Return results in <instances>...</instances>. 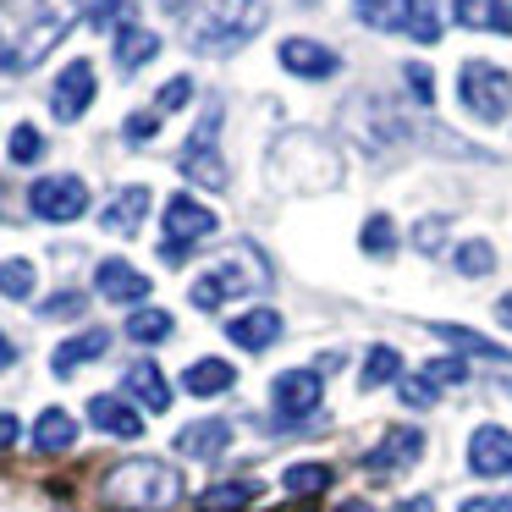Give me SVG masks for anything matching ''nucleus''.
<instances>
[{
	"mask_svg": "<svg viewBox=\"0 0 512 512\" xmlns=\"http://www.w3.org/2000/svg\"><path fill=\"white\" fill-rule=\"evenodd\" d=\"M182 496V474L160 457H127L105 474V501L127 512H160Z\"/></svg>",
	"mask_w": 512,
	"mask_h": 512,
	"instance_id": "1",
	"label": "nucleus"
},
{
	"mask_svg": "<svg viewBox=\"0 0 512 512\" xmlns=\"http://www.w3.org/2000/svg\"><path fill=\"white\" fill-rule=\"evenodd\" d=\"M265 23H270L265 0H210V6L193 17L188 39H193V50H199V56H204V50H210V56H226V50L248 45V39H254Z\"/></svg>",
	"mask_w": 512,
	"mask_h": 512,
	"instance_id": "2",
	"label": "nucleus"
},
{
	"mask_svg": "<svg viewBox=\"0 0 512 512\" xmlns=\"http://www.w3.org/2000/svg\"><path fill=\"white\" fill-rule=\"evenodd\" d=\"M72 23H78V0H39V17L23 28L17 50H0V67H6V72L39 67V61L50 56V45H56V39L67 34Z\"/></svg>",
	"mask_w": 512,
	"mask_h": 512,
	"instance_id": "3",
	"label": "nucleus"
},
{
	"mask_svg": "<svg viewBox=\"0 0 512 512\" xmlns=\"http://www.w3.org/2000/svg\"><path fill=\"white\" fill-rule=\"evenodd\" d=\"M457 94H463V111L479 122H501L512 111V72H501L496 61H463L457 72Z\"/></svg>",
	"mask_w": 512,
	"mask_h": 512,
	"instance_id": "4",
	"label": "nucleus"
},
{
	"mask_svg": "<svg viewBox=\"0 0 512 512\" xmlns=\"http://www.w3.org/2000/svg\"><path fill=\"white\" fill-rule=\"evenodd\" d=\"M182 171H188V182L215 188V193L232 182V177H226V160H221V105H210V111H204V122L193 127L188 149H182Z\"/></svg>",
	"mask_w": 512,
	"mask_h": 512,
	"instance_id": "5",
	"label": "nucleus"
},
{
	"mask_svg": "<svg viewBox=\"0 0 512 512\" xmlns=\"http://www.w3.org/2000/svg\"><path fill=\"white\" fill-rule=\"evenodd\" d=\"M215 210H204L193 193H177V199L166 204V221H160V232H166V243H160V254L177 265L182 254H188L193 243H204V237H215Z\"/></svg>",
	"mask_w": 512,
	"mask_h": 512,
	"instance_id": "6",
	"label": "nucleus"
},
{
	"mask_svg": "<svg viewBox=\"0 0 512 512\" xmlns=\"http://www.w3.org/2000/svg\"><path fill=\"white\" fill-rule=\"evenodd\" d=\"M28 210H34L39 221H50V226L78 221V215L89 210V182L72 177V171H61V177H39L34 188H28Z\"/></svg>",
	"mask_w": 512,
	"mask_h": 512,
	"instance_id": "7",
	"label": "nucleus"
},
{
	"mask_svg": "<svg viewBox=\"0 0 512 512\" xmlns=\"http://www.w3.org/2000/svg\"><path fill=\"white\" fill-rule=\"evenodd\" d=\"M325 386H320V369H287V375H276V386H270V402H276L281 419H309L314 408H320Z\"/></svg>",
	"mask_w": 512,
	"mask_h": 512,
	"instance_id": "8",
	"label": "nucleus"
},
{
	"mask_svg": "<svg viewBox=\"0 0 512 512\" xmlns=\"http://www.w3.org/2000/svg\"><path fill=\"white\" fill-rule=\"evenodd\" d=\"M276 61L292 78H309V83H325V78L342 72V56H336L331 45H320V39H287V45L276 50Z\"/></svg>",
	"mask_w": 512,
	"mask_h": 512,
	"instance_id": "9",
	"label": "nucleus"
},
{
	"mask_svg": "<svg viewBox=\"0 0 512 512\" xmlns=\"http://www.w3.org/2000/svg\"><path fill=\"white\" fill-rule=\"evenodd\" d=\"M89 105H94V67L89 61H67L56 89H50V111H56V122H78Z\"/></svg>",
	"mask_w": 512,
	"mask_h": 512,
	"instance_id": "10",
	"label": "nucleus"
},
{
	"mask_svg": "<svg viewBox=\"0 0 512 512\" xmlns=\"http://www.w3.org/2000/svg\"><path fill=\"white\" fill-rule=\"evenodd\" d=\"M468 468H474L479 479L512 474V430H501V424H479V430L468 435Z\"/></svg>",
	"mask_w": 512,
	"mask_h": 512,
	"instance_id": "11",
	"label": "nucleus"
},
{
	"mask_svg": "<svg viewBox=\"0 0 512 512\" xmlns=\"http://www.w3.org/2000/svg\"><path fill=\"white\" fill-rule=\"evenodd\" d=\"M419 457H424V435L408 430V424H397V430L380 435V446L364 457V468H369V474H397V468L419 463Z\"/></svg>",
	"mask_w": 512,
	"mask_h": 512,
	"instance_id": "12",
	"label": "nucleus"
},
{
	"mask_svg": "<svg viewBox=\"0 0 512 512\" xmlns=\"http://www.w3.org/2000/svg\"><path fill=\"white\" fill-rule=\"evenodd\" d=\"M94 287H100L105 303H144L149 298V276L133 270L127 259H105V265L94 270Z\"/></svg>",
	"mask_w": 512,
	"mask_h": 512,
	"instance_id": "13",
	"label": "nucleus"
},
{
	"mask_svg": "<svg viewBox=\"0 0 512 512\" xmlns=\"http://www.w3.org/2000/svg\"><path fill=\"white\" fill-rule=\"evenodd\" d=\"M127 397L138 402V408H149V413H166L171 408V380L160 375V364H149V358H138V364H127Z\"/></svg>",
	"mask_w": 512,
	"mask_h": 512,
	"instance_id": "14",
	"label": "nucleus"
},
{
	"mask_svg": "<svg viewBox=\"0 0 512 512\" xmlns=\"http://www.w3.org/2000/svg\"><path fill=\"white\" fill-rule=\"evenodd\" d=\"M243 287H248V270H237V259H221V265H210L193 281V303H199V309H221V303Z\"/></svg>",
	"mask_w": 512,
	"mask_h": 512,
	"instance_id": "15",
	"label": "nucleus"
},
{
	"mask_svg": "<svg viewBox=\"0 0 512 512\" xmlns=\"http://www.w3.org/2000/svg\"><path fill=\"white\" fill-rule=\"evenodd\" d=\"M226 336H232L243 353H265L281 336V314L276 309H248V314H237V320H226Z\"/></svg>",
	"mask_w": 512,
	"mask_h": 512,
	"instance_id": "16",
	"label": "nucleus"
},
{
	"mask_svg": "<svg viewBox=\"0 0 512 512\" xmlns=\"http://www.w3.org/2000/svg\"><path fill=\"white\" fill-rule=\"evenodd\" d=\"M89 419H94V430L116 435V441H138V435H144V419H138V408L127 397H94Z\"/></svg>",
	"mask_w": 512,
	"mask_h": 512,
	"instance_id": "17",
	"label": "nucleus"
},
{
	"mask_svg": "<svg viewBox=\"0 0 512 512\" xmlns=\"http://www.w3.org/2000/svg\"><path fill=\"white\" fill-rule=\"evenodd\" d=\"M226 446H232V424H226V419H199V424H188V430L177 435V452L182 457H199V463H215Z\"/></svg>",
	"mask_w": 512,
	"mask_h": 512,
	"instance_id": "18",
	"label": "nucleus"
},
{
	"mask_svg": "<svg viewBox=\"0 0 512 512\" xmlns=\"http://www.w3.org/2000/svg\"><path fill=\"white\" fill-rule=\"evenodd\" d=\"M105 353H111V331H100V325H94V331H83V336H72V342H61L56 358H50V369L67 380V375H78L83 364H94V358H105Z\"/></svg>",
	"mask_w": 512,
	"mask_h": 512,
	"instance_id": "19",
	"label": "nucleus"
},
{
	"mask_svg": "<svg viewBox=\"0 0 512 512\" xmlns=\"http://www.w3.org/2000/svg\"><path fill=\"white\" fill-rule=\"evenodd\" d=\"M34 446L45 457H61V452H72L78 446V419H72L67 408H45L34 419Z\"/></svg>",
	"mask_w": 512,
	"mask_h": 512,
	"instance_id": "20",
	"label": "nucleus"
},
{
	"mask_svg": "<svg viewBox=\"0 0 512 512\" xmlns=\"http://www.w3.org/2000/svg\"><path fill=\"white\" fill-rule=\"evenodd\" d=\"M144 215H149V188H122L100 210V226H105V232H116V237H133Z\"/></svg>",
	"mask_w": 512,
	"mask_h": 512,
	"instance_id": "21",
	"label": "nucleus"
},
{
	"mask_svg": "<svg viewBox=\"0 0 512 512\" xmlns=\"http://www.w3.org/2000/svg\"><path fill=\"white\" fill-rule=\"evenodd\" d=\"M182 386H188V397H221L237 386V369L226 358H199V364L182 369Z\"/></svg>",
	"mask_w": 512,
	"mask_h": 512,
	"instance_id": "22",
	"label": "nucleus"
},
{
	"mask_svg": "<svg viewBox=\"0 0 512 512\" xmlns=\"http://www.w3.org/2000/svg\"><path fill=\"white\" fill-rule=\"evenodd\" d=\"M452 17L463 28H490V34H512V6L507 0H452Z\"/></svg>",
	"mask_w": 512,
	"mask_h": 512,
	"instance_id": "23",
	"label": "nucleus"
},
{
	"mask_svg": "<svg viewBox=\"0 0 512 512\" xmlns=\"http://www.w3.org/2000/svg\"><path fill=\"white\" fill-rule=\"evenodd\" d=\"M358 23L380 28V34H397V28L413 23V12H419V0H353Z\"/></svg>",
	"mask_w": 512,
	"mask_h": 512,
	"instance_id": "24",
	"label": "nucleus"
},
{
	"mask_svg": "<svg viewBox=\"0 0 512 512\" xmlns=\"http://www.w3.org/2000/svg\"><path fill=\"white\" fill-rule=\"evenodd\" d=\"M259 501L254 479H221V485L199 490V512H248Z\"/></svg>",
	"mask_w": 512,
	"mask_h": 512,
	"instance_id": "25",
	"label": "nucleus"
},
{
	"mask_svg": "<svg viewBox=\"0 0 512 512\" xmlns=\"http://www.w3.org/2000/svg\"><path fill=\"white\" fill-rule=\"evenodd\" d=\"M111 56H116V67H122V72H138L144 61L160 56V34H149V28L133 23V28H122V34H116Z\"/></svg>",
	"mask_w": 512,
	"mask_h": 512,
	"instance_id": "26",
	"label": "nucleus"
},
{
	"mask_svg": "<svg viewBox=\"0 0 512 512\" xmlns=\"http://www.w3.org/2000/svg\"><path fill=\"white\" fill-rule=\"evenodd\" d=\"M430 331L441 336V342H452V347H463V353H474V358H490V364H512L507 347H496L490 336H479V331H463V325H446V320H435Z\"/></svg>",
	"mask_w": 512,
	"mask_h": 512,
	"instance_id": "27",
	"label": "nucleus"
},
{
	"mask_svg": "<svg viewBox=\"0 0 512 512\" xmlns=\"http://www.w3.org/2000/svg\"><path fill=\"white\" fill-rule=\"evenodd\" d=\"M281 485H287V496L309 501V496H325V490L336 485V474H331V463H292L287 474H281Z\"/></svg>",
	"mask_w": 512,
	"mask_h": 512,
	"instance_id": "28",
	"label": "nucleus"
},
{
	"mask_svg": "<svg viewBox=\"0 0 512 512\" xmlns=\"http://www.w3.org/2000/svg\"><path fill=\"white\" fill-rule=\"evenodd\" d=\"M397 375H402V353H397V347H369L358 386H364V391H375V386H391Z\"/></svg>",
	"mask_w": 512,
	"mask_h": 512,
	"instance_id": "29",
	"label": "nucleus"
},
{
	"mask_svg": "<svg viewBox=\"0 0 512 512\" xmlns=\"http://www.w3.org/2000/svg\"><path fill=\"white\" fill-rule=\"evenodd\" d=\"M34 287H39V270L28 265V259H0V298H34Z\"/></svg>",
	"mask_w": 512,
	"mask_h": 512,
	"instance_id": "30",
	"label": "nucleus"
},
{
	"mask_svg": "<svg viewBox=\"0 0 512 512\" xmlns=\"http://www.w3.org/2000/svg\"><path fill=\"white\" fill-rule=\"evenodd\" d=\"M358 243H364L369 259H391V254H397V226H391L386 215H369V221H364V237H358Z\"/></svg>",
	"mask_w": 512,
	"mask_h": 512,
	"instance_id": "31",
	"label": "nucleus"
},
{
	"mask_svg": "<svg viewBox=\"0 0 512 512\" xmlns=\"http://www.w3.org/2000/svg\"><path fill=\"white\" fill-rule=\"evenodd\" d=\"M171 331H177V325H171L166 309H138L133 320H127V336H133V342H166Z\"/></svg>",
	"mask_w": 512,
	"mask_h": 512,
	"instance_id": "32",
	"label": "nucleus"
},
{
	"mask_svg": "<svg viewBox=\"0 0 512 512\" xmlns=\"http://www.w3.org/2000/svg\"><path fill=\"white\" fill-rule=\"evenodd\" d=\"M452 259H457V270H463V276H490V270H496V248H490L485 237H474V243H463Z\"/></svg>",
	"mask_w": 512,
	"mask_h": 512,
	"instance_id": "33",
	"label": "nucleus"
},
{
	"mask_svg": "<svg viewBox=\"0 0 512 512\" xmlns=\"http://www.w3.org/2000/svg\"><path fill=\"white\" fill-rule=\"evenodd\" d=\"M6 149H12V160H17V166H34V160L39 155H45V138H39V127H17V133H12V144H6Z\"/></svg>",
	"mask_w": 512,
	"mask_h": 512,
	"instance_id": "34",
	"label": "nucleus"
},
{
	"mask_svg": "<svg viewBox=\"0 0 512 512\" xmlns=\"http://www.w3.org/2000/svg\"><path fill=\"white\" fill-rule=\"evenodd\" d=\"M424 380H430V386H463L468 364L463 358H430V364H424Z\"/></svg>",
	"mask_w": 512,
	"mask_h": 512,
	"instance_id": "35",
	"label": "nucleus"
},
{
	"mask_svg": "<svg viewBox=\"0 0 512 512\" xmlns=\"http://www.w3.org/2000/svg\"><path fill=\"white\" fill-rule=\"evenodd\" d=\"M94 28H116V34L133 28V0H100L94 6Z\"/></svg>",
	"mask_w": 512,
	"mask_h": 512,
	"instance_id": "36",
	"label": "nucleus"
},
{
	"mask_svg": "<svg viewBox=\"0 0 512 512\" xmlns=\"http://www.w3.org/2000/svg\"><path fill=\"white\" fill-rule=\"evenodd\" d=\"M408 34L419 39V45H435V39H441V12H435L430 0H419V12H413Z\"/></svg>",
	"mask_w": 512,
	"mask_h": 512,
	"instance_id": "37",
	"label": "nucleus"
},
{
	"mask_svg": "<svg viewBox=\"0 0 512 512\" xmlns=\"http://www.w3.org/2000/svg\"><path fill=\"white\" fill-rule=\"evenodd\" d=\"M155 133H160V111H133V116L122 122V138H127V144H149Z\"/></svg>",
	"mask_w": 512,
	"mask_h": 512,
	"instance_id": "38",
	"label": "nucleus"
},
{
	"mask_svg": "<svg viewBox=\"0 0 512 512\" xmlns=\"http://www.w3.org/2000/svg\"><path fill=\"white\" fill-rule=\"evenodd\" d=\"M402 78H408L413 100H419L424 111H430V105H435V78H430V67H419V61H408V67H402Z\"/></svg>",
	"mask_w": 512,
	"mask_h": 512,
	"instance_id": "39",
	"label": "nucleus"
},
{
	"mask_svg": "<svg viewBox=\"0 0 512 512\" xmlns=\"http://www.w3.org/2000/svg\"><path fill=\"white\" fill-rule=\"evenodd\" d=\"M193 100V78H171L166 89H160V100H155V111L166 116V111H182V105Z\"/></svg>",
	"mask_w": 512,
	"mask_h": 512,
	"instance_id": "40",
	"label": "nucleus"
},
{
	"mask_svg": "<svg viewBox=\"0 0 512 512\" xmlns=\"http://www.w3.org/2000/svg\"><path fill=\"white\" fill-rule=\"evenodd\" d=\"M45 320H72V314H83V292H56V298H45Z\"/></svg>",
	"mask_w": 512,
	"mask_h": 512,
	"instance_id": "41",
	"label": "nucleus"
},
{
	"mask_svg": "<svg viewBox=\"0 0 512 512\" xmlns=\"http://www.w3.org/2000/svg\"><path fill=\"white\" fill-rule=\"evenodd\" d=\"M435 391H441V386H430L424 375H408V380H402V402H408V408H430Z\"/></svg>",
	"mask_w": 512,
	"mask_h": 512,
	"instance_id": "42",
	"label": "nucleus"
},
{
	"mask_svg": "<svg viewBox=\"0 0 512 512\" xmlns=\"http://www.w3.org/2000/svg\"><path fill=\"white\" fill-rule=\"evenodd\" d=\"M457 512H512V496H474V501H463Z\"/></svg>",
	"mask_w": 512,
	"mask_h": 512,
	"instance_id": "43",
	"label": "nucleus"
},
{
	"mask_svg": "<svg viewBox=\"0 0 512 512\" xmlns=\"http://www.w3.org/2000/svg\"><path fill=\"white\" fill-rule=\"evenodd\" d=\"M441 232H446V221H419V232H413V243L430 254V248H441Z\"/></svg>",
	"mask_w": 512,
	"mask_h": 512,
	"instance_id": "44",
	"label": "nucleus"
},
{
	"mask_svg": "<svg viewBox=\"0 0 512 512\" xmlns=\"http://www.w3.org/2000/svg\"><path fill=\"white\" fill-rule=\"evenodd\" d=\"M17 435H23L17 413H0V452H6V446H17Z\"/></svg>",
	"mask_w": 512,
	"mask_h": 512,
	"instance_id": "45",
	"label": "nucleus"
},
{
	"mask_svg": "<svg viewBox=\"0 0 512 512\" xmlns=\"http://www.w3.org/2000/svg\"><path fill=\"white\" fill-rule=\"evenodd\" d=\"M17 364V347H12V336L0 331V369H12Z\"/></svg>",
	"mask_w": 512,
	"mask_h": 512,
	"instance_id": "46",
	"label": "nucleus"
},
{
	"mask_svg": "<svg viewBox=\"0 0 512 512\" xmlns=\"http://www.w3.org/2000/svg\"><path fill=\"white\" fill-rule=\"evenodd\" d=\"M397 512H435V501H430V496H413V501H402Z\"/></svg>",
	"mask_w": 512,
	"mask_h": 512,
	"instance_id": "47",
	"label": "nucleus"
},
{
	"mask_svg": "<svg viewBox=\"0 0 512 512\" xmlns=\"http://www.w3.org/2000/svg\"><path fill=\"white\" fill-rule=\"evenodd\" d=\"M496 320H501V325H507V331H512V292H507V298L496 303Z\"/></svg>",
	"mask_w": 512,
	"mask_h": 512,
	"instance_id": "48",
	"label": "nucleus"
},
{
	"mask_svg": "<svg viewBox=\"0 0 512 512\" xmlns=\"http://www.w3.org/2000/svg\"><path fill=\"white\" fill-rule=\"evenodd\" d=\"M336 512H375V507H369V501H342Z\"/></svg>",
	"mask_w": 512,
	"mask_h": 512,
	"instance_id": "49",
	"label": "nucleus"
},
{
	"mask_svg": "<svg viewBox=\"0 0 512 512\" xmlns=\"http://www.w3.org/2000/svg\"><path fill=\"white\" fill-rule=\"evenodd\" d=\"M507 391H512V380H507Z\"/></svg>",
	"mask_w": 512,
	"mask_h": 512,
	"instance_id": "50",
	"label": "nucleus"
}]
</instances>
